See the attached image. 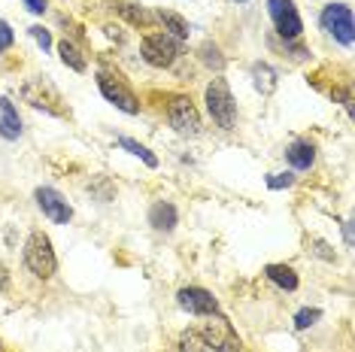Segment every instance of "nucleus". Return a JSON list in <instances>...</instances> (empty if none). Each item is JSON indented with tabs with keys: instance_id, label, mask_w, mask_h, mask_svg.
Instances as JSON below:
<instances>
[{
	"instance_id": "nucleus-19",
	"label": "nucleus",
	"mask_w": 355,
	"mask_h": 352,
	"mask_svg": "<svg viewBox=\"0 0 355 352\" xmlns=\"http://www.w3.org/2000/svg\"><path fill=\"white\" fill-rule=\"evenodd\" d=\"M252 79H255V88L261 94H270L273 88H277V73H273L270 64H264V61H258L252 67Z\"/></svg>"
},
{
	"instance_id": "nucleus-26",
	"label": "nucleus",
	"mask_w": 355,
	"mask_h": 352,
	"mask_svg": "<svg viewBox=\"0 0 355 352\" xmlns=\"http://www.w3.org/2000/svg\"><path fill=\"white\" fill-rule=\"evenodd\" d=\"M12 39H15V34H12V28L6 25V21H0V52H6L12 46Z\"/></svg>"
},
{
	"instance_id": "nucleus-28",
	"label": "nucleus",
	"mask_w": 355,
	"mask_h": 352,
	"mask_svg": "<svg viewBox=\"0 0 355 352\" xmlns=\"http://www.w3.org/2000/svg\"><path fill=\"white\" fill-rule=\"evenodd\" d=\"M92 191H98L101 201H110V197H112V188L107 186V179H98V186H92Z\"/></svg>"
},
{
	"instance_id": "nucleus-16",
	"label": "nucleus",
	"mask_w": 355,
	"mask_h": 352,
	"mask_svg": "<svg viewBox=\"0 0 355 352\" xmlns=\"http://www.w3.org/2000/svg\"><path fill=\"white\" fill-rule=\"evenodd\" d=\"M264 276H268L273 285H279L282 292L297 289V274L288 267V264H268V267H264Z\"/></svg>"
},
{
	"instance_id": "nucleus-6",
	"label": "nucleus",
	"mask_w": 355,
	"mask_h": 352,
	"mask_svg": "<svg viewBox=\"0 0 355 352\" xmlns=\"http://www.w3.org/2000/svg\"><path fill=\"white\" fill-rule=\"evenodd\" d=\"M140 52H143V61L152 64V67H171V64L176 61V55H180V43L161 30V34H146L143 37Z\"/></svg>"
},
{
	"instance_id": "nucleus-17",
	"label": "nucleus",
	"mask_w": 355,
	"mask_h": 352,
	"mask_svg": "<svg viewBox=\"0 0 355 352\" xmlns=\"http://www.w3.org/2000/svg\"><path fill=\"white\" fill-rule=\"evenodd\" d=\"M155 15H158L161 25H164L167 37H173V39H189V21H185L182 15H176V12H171V10H161V12H155Z\"/></svg>"
},
{
	"instance_id": "nucleus-11",
	"label": "nucleus",
	"mask_w": 355,
	"mask_h": 352,
	"mask_svg": "<svg viewBox=\"0 0 355 352\" xmlns=\"http://www.w3.org/2000/svg\"><path fill=\"white\" fill-rule=\"evenodd\" d=\"M176 301H180V307H182V310H189V313H195V316L219 313V301H216L207 289H198V285L180 289V294H176Z\"/></svg>"
},
{
	"instance_id": "nucleus-9",
	"label": "nucleus",
	"mask_w": 355,
	"mask_h": 352,
	"mask_svg": "<svg viewBox=\"0 0 355 352\" xmlns=\"http://www.w3.org/2000/svg\"><path fill=\"white\" fill-rule=\"evenodd\" d=\"M167 122L182 137H198L200 134V116L189 98H173V103L167 107Z\"/></svg>"
},
{
	"instance_id": "nucleus-29",
	"label": "nucleus",
	"mask_w": 355,
	"mask_h": 352,
	"mask_svg": "<svg viewBox=\"0 0 355 352\" xmlns=\"http://www.w3.org/2000/svg\"><path fill=\"white\" fill-rule=\"evenodd\" d=\"M6 289H10V270H6L3 264H0V294H3Z\"/></svg>"
},
{
	"instance_id": "nucleus-4",
	"label": "nucleus",
	"mask_w": 355,
	"mask_h": 352,
	"mask_svg": "<svg viewBox=\"0 0 355 352\" xmlns=\"http://www.w3.org/2000/svg\"><path fill=\"white\" fill-rule=\"evenodd\" d=\"M21 98H25L31 107L46 109V113H52V116H67V107H64L58 88H55L49 79H43V76L28 79V82L21 85Z\"/></svg>"
},
{
	"instance_id": "nucleus-3",
	"label": "nucleus",
	"mask_w": 355,
	"mask_h": 352,
	"mask_svg": "<svg viewBox=\"0 0 355 352\" xmlns=\"http://www.w3.org/2000/svg\"><path fill=\"white\" fill-rule=\"evenodd\" d=\"M198 334L213 352H240V346H243L237 337V331H234L231 322L222 313H209L204 328H200Z\"/></svg>"
},
{
	"instance_id": "nucleus-7",
	"label": "nucleus",
	"mask_w": 355,
	"mask_h": 352,
	"mask_svg": "<svg viewBox=\"0 0 355 352\" xmlns=\"http://www.w3.org/2000/svg\"><path fill=\"white\" fill-rule=\"evenodd\" d=\"M322 28H325L328 34L337 39V43L352 46L355 25H352V10L346 3H328L325 10H322Z\"/></svg>"
},
{
	"instance_id": "nucleus-15",
	"label": "nucleus",
	"mask_w": 355,
	"mask_h": 352,
	"mask_svg": "<svg viewBox=\"0 0 355 352\" xmlns=\"http://www.w3.org/2000/svg\"><path fill=\"white\" fill-rule=\"evenodd\" d=\"M149 225L155 231H173L176 228V206L167 201H158L149 210Z\"/></svg>"
},
{
	"instance_id": "nucleus-20",
	"label": "nucleus",
	"mask_w": 355,
	"mask_h": 352,
	"mask_svg": "<svg viewBox=\"0 0 355 352\" xmlns=\"http://www.w3.org/2000/svg\"><path fill=\"white\" fill-rule=\"evenodd\" d=\"M119 146L128 149V152H131V155H137V158H143V161H146L149 167H158V158L152 155V152L143 146V143H137V140H131V137H119Z\"/></svg>"
},
{
	"instance_id": "nucleus-22",
	"label": "nucleus",
	"mask_w": 355,
	"mask_h": 352,
	"mask_svg": "<svg viewBox=\"0 0 355 352\" xmlns=\"http://www.w3.org/2000/svg\"><path fill=\"white\" fill-rule=\"evenodd\" d=\"M180 352H209V346L200 340L198 331H185L180 337Z\"/></svg>"
},
{
	"instance_id": "nucleus-23",
	"label": "nucleus",
	"mask_w": 355,
	"mask_h": 352,
	"mask_svg": "<svg viewBox=\"0 0 355 352\" xmlns=\"http://www.w3.org/2000/svg\"><path fill=\"white\" fill-rule=\"evenodd\" d=\"M319 319H322V310H319V307L301 310V313H297V316H295V328H301V331H304V328L316 325V322H319Z\"/></svg>"
},
{
	"instance_id": "nucleus-8",
	"label": "nucleus",
	"mask_w": 355,
	"mask_h": 352,
	"mask_svg": "<svg viewBox=\"0 0 355 352\" xmlns=\"http://www.w3.org/2000/svg\"><path fill=\"white\" fill-rule=\"evenodd\" d=\"M268 12L277 25V34L282 39H297L304 30V21L297 15V6L295 0H268Z\"/></svg>"
},
{
	"instance_id": "nucleus-13",
	"label": "nucleus",
	"mask_w": 355,
	"mask_h": 352,
	"mask_svg": "<svg viewBox=\"0 0 355 352\" xmlns=\"http://www.w3.org/2000/svg\"><path fill=\"white\" fill-rule=\"evenodd\" d=\"M0 137L3 140H19L21 137V118L19 109L10 98H0Z\"/></svg>"
},
{
	"instance_id": "nucleus-12",
	"label": "nucleus",
	"mask_w": 355,
	"mask_h": 352,
	"mask_svg": "<svg viewBox=\"0 0 355 352\" xmlns=\"http://www.w3.org/2000/svg\"><path fill=\"white\" fill-rule=\"evenodd\" d=\"M112 10H116L122 19H128L134 28H152L158 21V15L146 10V6L140 3H128V0H112Z\"/></svg>"
},
{
	"instance_id": "nucleus-21",
	"label": "nucleus",
	"mask_w": 355,
	"mask_h": 352,
	"mask_svg": "<svg viewBox=\"0 0 355 352\" xmlns=\"http://www.w3.org/2000/svg\"><path fill=\"white\" fill-rule=\"evenodd\" d=\"M200 61L209 64V67H216V70H222V67H225V58H222L219 46H216V43H209V39H207L204 46H200Z\"/></svg>"
},
{
	"instance_id": "nucleus-2",
	"label": "nucleus",
	"mask_w": 355,
	"mask_h": 352,
	"mask_svg": "<svg viewBox=\"0 0 355 352\" xmlns=\"http://www.w3.org/2000/svg\"><path fill=\"white\" fill-rule=\"evenodd\" d=\"M25 264L28 270L40 279H49L55 274V267H58V261H55V249H52V240L46 234H40V231H34V234L28 237L25 243Z\"/></svg>"
},
{
	"instance_id": "nucleus-27",
	"label": "nucleus",
	"mask_w": 355,
	"mask_h": 352,
	"mask_svg": "<svg viewBox=\"0 0 355 352\" xmlns=\"http://www.w3.org/2000/svg\"><path fill=\"white\" fill-rule=\"evenodd\" d=\"M313 246H316V249H313V252H316L319 258H325V261H334V252H328V243H322V240H313Z\"/></svg>"
},
{
	"instance_id": "nucleus-25",
	"label": "nucleus",
	"mask_w": 355,
	"mask_h": 352,
	"mask_svg": "<svg viewBox=\"0 0 355 352\" xmlns=\"http://www.w3.org/2000/svg\"><path fill=\"white\" fill-rule=\"evenodd\" d=\"M31 37H34L37 43L43 46V52H46V49H49V46H52V37H49V30H46V28H40V25H34V28H31Z\"/></svg>"
},
{
	"instance_id": "nucleus-14",
	"label": "nucleus",
	"mask_w": 355,
	"mask_h": 352,
	"mask_svg": "<svg viewBox=\"0 0 355 352\" xmlns=\"http://www.w3.org/2000/svg\"><path fill=\"white\" fill-rule=\"evenodd\" d=\"M286 158H288V164H292L295 170H310L313 161H316V146L306 143V140H295L292 146L286 149Z\"/></svg>"
},
{
	"instance_id": "nucleus-31",
	"label": "nucleus",
	"mask_w": 355,
	"mask_h": 352,
	"mask_svg": "<svg viewBox=\"0 0 355 352\" xmlns=\"http://www.w3.org/2000/svg\"><path fill=\"white\" fill-rule=\"evenodd\" d=\"M343 237L346 243H352V222H343Z\"/></svg>"
},
{
	"instance_id": "nucleus-10",
	"label": "nucleus",
	"mask_w": 355,
	"mask_h": 352,
	"mask_svg": "<svg viewBox=\"0 0 355 352\" xmlns=\"http://www.w3.org/2000/svg\"><path fill=\"white\" fill-rule=\"evenodd\" d=\"M37 206L43 210L49 219L55 222V225H67L70 219H73V206H70L67 201H64V195L61 191H55L49 186H43V188H37Z\"/></svg>"
},
{
	"instance_id": "nucleus-32",
	"label": "nucleus",
	"mask_w": 355,
	"mask_h": 352,
	"mask_svg": "<svg viewBox=\"0 0 355 352\" xmlns=\"http://www.w3.org/2000/svg\"><path fill=\"white\" fill-rule=\"evenodd\" d=\"M237 3H246V0H237Z\"/></svg>"
},
{
	"instance_id": "nucleus-30",
	"label": "nucleus",
	"mask_w": 355,
	"mask_h": 352,
	"mask_svg": "<svg viewBox=\"0 0 355 352\" xmlns=\"http://www.w3.org/2000/svg\"><path fill=\"white\" fill-rule=\"evenodd\" d=\"M25 6L31 12H46V0H25Z\"/></svg>"
},
{
	"instance_id": "nucleus-18",
	"label": "nucleus",
	"mask_w": 355,
	"mask_h": 352,
	"mask_svg": "<svg viewBox=\"0 0 355 352\" xmlns=\"http://www.w3.org/2000/svg\"><path fill=\"white\" fill-rule=\"evenodd\" d=\"M58 52H61V61L67 64L70 70H76V73H85V67H88V61H85V55L76 49L70 39H61L58 43Z\"/></svg>"
},
{
	"instance_id": "nucleus-1",
	"label": "nucleus",
	"mask_w": 355,
	"mask_h": 352,
	"mask_svg": "<svg viewBox=\"0 0 355 352\" xmlns=\"http://www.w3.org/2000/svg\"><path fill=\"white\" fill-rule=\"evenodd\" d=\"M207 109H209V116H213V122L219 127L234 131V125H237V103H234L231 88L222 76L207 85Z\"/></svg>"
},
{
	"instance_id": "nucleus-5",
	"label": "nucleus",
	"mask_w": 355,
	"mask_h": 352,
	"mask_svg": "<svg viewBox=\"0 0 355 352\" xmlns=\"http://www.w3.org/2000/svg\"><path fill=\"white\" fill-rule=\"evenodd\" d=\"M98 88H101L103 98H107L112 107L122 109V113H128V116H137V113H140V100H137V94H134L131 88H128L119 76L107 73V70H101V73H98Z\"/></svg>"
},
{
	"instance_id": "nucleus-24",
	"label": "nucleus",
	"mask_w": 355,
	"mask_h": 352,
	"mask_svg": "<svg viewBox=\"0 0 355 352\" xmlns=\"http://www.w3.org/2000/svg\"><path fill=\"white\" fill-rule=\"evenodd\" d=\"M292 182H295L292 173H273L270 179H268V188H273V191H277V188H288Z\"/></svg>"
}]
</instances>
